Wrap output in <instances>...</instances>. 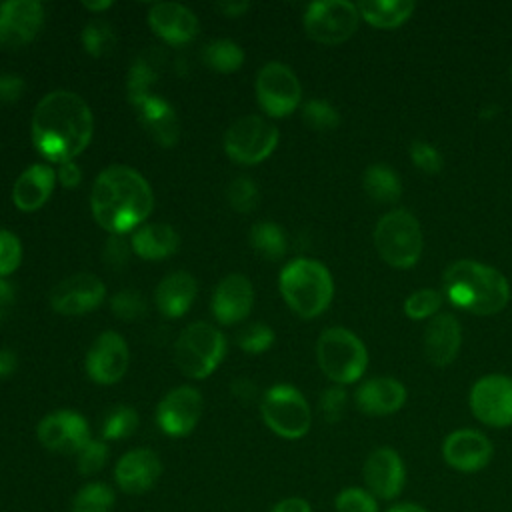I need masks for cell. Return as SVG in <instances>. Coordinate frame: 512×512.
<instances>
[{
    "label": "cell",
    "instance_id": "6da1fadb",
    "mask_svg": "<svg viewBox=\"0 0 512 512\" xmlns=\"http://www.w3.org/2000/svg\"><path fill=\"white\" fill-rule=\"evenodd\" d=\"M92 130V110L76 92H48L34 108L32 142L50 162L74 160L90 144Z\"/></svg>",
    "mask_w": 512,
    "mask_h": 512
},
{
    "label": "cell",
    "instance_id": "7a4b0ae2",
    "mask_svg": "<svg viewBox=\"0 0 512 512\" xmlns=\"http://www.w3.org/2000/svg\"><path fill=\"white\" fill-rule=\"evenodd\" d=\"M154 206L146 178L130 166H108L98 174L90 192L96 222L110 234H126L142 226Z\"/></svg>",
    "mask_w": 512,
    "mask_h": 512
},
{
    "label": "cell",
    "instance_id": "3957f363",
    "mask_svg": "<svg viewBox=\"0 0 512 512\" xmlns=\"http://www.w3.org/2000/svg\"><path fill=\"white\" fill-rule=\"evenodd\" d=\"M448 302L472 314L490 316L500 312L510 300V284L506 276L476 260H456L442 276Z\"/></svg>",
    "mask_w": 512,
    "mask_h": 512
},
{
    "label": "cell",
    "instance_id": "277c9868",
    "mask_svg": "<svg viewBox=\"0 0 512 512\" xmlns=\"http://www.w3.org/2000/svg\"><path fill=\"white\" fill-rule=\"evenodd\" d=\"M284 302L300 318H316L322 314L334 296V280L328 268L310 258L288 262L278 278Z\"/></svg>",
    "mask_w": 512,
    "mask_h": 512
},
{
    "label": "cell",
    "instance_id": "5b68a950",
    "mask_svg": "<svg viewBox=\"0 0 512 512\" xmlns=\"http://www.w3.org/2000/svg\"><path fill=\"white\" fill-rule=\"evenodd\" d=\"M316 358L320 370L338 386L358 382L368 366V350L364 342L346 328H326L316 342Z\"/></svg>",
    "mask_w": 512,
    "mask_h": 512
},
{
    "label": "cell",
    "instance_id": "8992f818",
    "mask_svg": "<svg viewBox=\"0 0 512 512\" xmlns=\"http://www.w3.org/2000/svg\"><path fill=\"white\" fill-rule=\"evenodd\" d=\"M374 246L392 268H412L420 260L424 246L418 218L402 208L386 212L376 222Z\"/></svg>",
    "mask_w": 512,
    "mask_h": 512
},
{
    "label": "cell",
    "instance_id": "52a82bcc",
    "mask_svg": "<svg viewBox=\"0 0 512 512\" xmlns=\"http://www.w3.org/2000/svg\"><path fill=\"white\" fill-rule=\"evenodd\" d=\"M224 352V334L208 322H194L186 326L174 344V360L180 372L194 380L210 376L222 362Z\"/></svg>",
    "mask_w": 512,
    "mask_h": 512
},
{
    "label": "cell",
    "instance_id": "ba28073f",
    "mask_svg": "<svg viewBox=\"0 0 512 512\" xmlns=\"http://www.w3.org/2000/svg\"><path fill=\"white\" fill-rule=\"evenodd\" d=\"M264 424L280 438L298 440L308 434L312 424L310 406L300 390L290 384H274L260 402Z\"/></svg>",
    "mask_w": 512,
    "mask_h": 512
},
{
    "label": "cell",
    "instance_id": "9c48e42d",
    "mask_svg": "<svg viewBox=\"0 0 512 512\" xmlns=\"http://www.w3.org/2000/svg\"><path fill=\"white\" fill-rule=\"evenodd\" d=\"M278 128L262 116L248 114L232 122L224 134V150L238 164H258L266 160L278 144Z\"/></svg>",
    "mask_w": 512,
    "mask_h": 512
},
{
    "label": "cell",
    "instance_id": "30bf717a",
    "mask_svg": "<svg viewBox=\"0 0 512 512\" xmlns=\"http://www.w3.org/2000/svg\"><path fill=\"white\" fill-rule=\"evenodd\" d=\"M358 6L348 0H318L304 12L306 34L320 44L346 42L358 28Z\"/></svg>",
    "mask_w": 512,
    "mask_h": 512
},
{
    "label": "cell",
    "instance_id": "8fae6325",
    "mask_svg": "<svg viewBox=\"0 0 512 512\" xmlns=\"http://www.w3.org/2000/svg\"><path fill=\"white\" fill-rule=\"evenodd\" d=\"M256 98L260 108L272 118L292 114L302 98L298 76L282 62H268L256 76Z\"/></svg>",
    "mask_w": 512,
    "mask_h": 512
},
{
    "label": "cell",
    "instance_id": "7c38bea8",
    "mask_svg": "<svg viewBox=\"0 0 512 512\" xmlns=\"http://www.w3.org/2000/svg\"><path fill=\"white\" fill-rule=\"evenodd\" d=\"M470 410L490 428L512 426V378L504 374H486L470 390Z\"/></svg>",
    "mask_w": 512,
    "mask_h": 512
},
{
    "label": "cell",
    "instance_id": "4fadbf2b",
    "mask_svg": "<svg viewBox=\"0 0 512 512\" xmlns=\"http://www.w3.org/2000/svg\"><path fill=\"white\" fill-rule=\"evenodd\" d=\"M40 444L56 454H78L90 438L86 418L74 410H54L46 414L36 428Z\"/></svg>",
    "mask_w": 512,
    "mask_h": 512
},
{
    "label": "cell",
    "instance_id": "5bb4252c",
    "mask_svg": "<svg viewBox=\"0 0 512 512\" xmlns=\"http://www.w3.org/2000/svg\"><path fill=\"white\" fill-rule=\"evenodd\" d=\"M362 478L364 488L376 500H394L402 494L406 484L404 460L394 448L380 446L364 460Z\"/></svg>",
    "mask_w": 512,
    "mask_h": 512
},
{
    "label": "cell",
    "instance_id": "9a60e30c",
    "mask_svg": "<svg viewBox=\"0 0 512 512\" xmlns=\"http://www.w3.org/2000/svg\"><path fill=\"white\" fill-rule=\"evenodd\" d=\"M494 456V446L476 428H458L442 442V460L456 472L474 474L484 470Z\"/></svg>",
    "mask_w": 512,
    "mask_h": 512
},
{
    "label": "cell",
    "instance_id": "2e32d148",
    "mask_svg": "<svg viewBox=\"0 0 512 512\" xmlns=\"http://www.w3.org/2000/svg\"><path fill=\"white\" fill-rule=\"evenodd\" d=\"M202 414V396L192 386H178L170 390L156 408V422L160 430L172 438L188 436Z\"/></svg>",
    "mask_w": 512,
    "mask_h": 512
},
{
    "label": "cell",
    "instance_id": "e0dca14e",
    "mask_svg": "<svg viewBox=\"0 0 512 512\" xmlns=\"http://www.w3.org/2000/svg\"><path fill=\"white\" fill-rule=\"evenodd\" d=\"M106 296L104 282L88 272H80L58 282L50 294V306L58 314L78 316L102 304Z\"/></svg>",
    "mask_w": 512,
    "mask_h": 512
},
{
    "label": "cell",
    "instance_id": "ac0fdd59",
    "mask_svg": "<svg viewBox=\"0 0 512 512\" xmlns=\"http://www.w3.org/2000/svg\"><path fill=\"white\" fill-rule=\"evenodd\" d=\"M44 24V6L34 0L0 4V48H18L32 42Z\"/></svg>",
    "mask_w": 512,
    "mask_h": 512
},
{
    "label": "cell",
    "instance_id": "d6986e66",
    "mask_svg": "<svg viewBox=\"0 0 512 512\" xmlns=\"http://www.w3.org/2000/svg\"><path fill=\"white\" fill-rule=\"evenodd\" d=\"M128 360L130 354L124 338L114 330H106L92 342L86 354V374L96 384L108 386L124 376Z\"/></svg>",
    "mask_w": 512,
    "mask_h": 512
},
{
    "label": "cell",
    "instance_id": "ffe728a7",
    "mask_svg": "<svg viewBox=\"0 0 512 512\" xmlns=\"http://www.w3.org/2000/svg\"><path fill=\"white\" fill-rule=\"evenodd\" d=\"M162 474V462L148 448L128 450L114 468V480L124 494H144L156 486Z\"/></svg>",
    "mask_w": 512,
    "mask_h": 512
},
{
    "label": "cell",
    "instance_id": "44dd1931",
    "mask_svg": "<svg viewBox=\"0 0 512 512\" xmlns=\"http://www.w3.org/2000/svg\"><path fill=\"white\" fill-rule=\"evenodd\" d=\"M148 24L158 38L172 46L188 44L198 34V18L190 8L178 2L152 4Z\"/></svg>",
    "mask_w": 512,
    "mask_h": 512
},
{
    "label": "cell",
    "instance_id": "7402d4cb",
    "mask_svg": "<svg viewBox=\"0 0 512 512\" xmlns=\"http://www.w3.org/2000/svg\"><path fill=\"white\" fill-rule=\"evenodd\" d=\"M254 304L252 282L244 274L224 276L212 294V314L220 324L242 322Z\"/></svg>",
    "mask_w": 512,
    "mask_h": 512
},
{
    "label": "cell",
    "instance_id": "603a6c76",
    "mask_svg": "<svg viewBox=\"0 0 512 512\" xmlns=\"http://www.w3.org/2000/svg\"><path fill=\"white\" fill-rule=\"evenodd\" d=\"M462 346V326L454 314H436L424 330V356L436 366H448Z\"/></svg>",
    "mask_w": 512,
    "mask_h": 512
},
{
    "label": "cell",
    "instance_id": "cb8c5ba5",
    "mask_svg": "<svg viewBox=\"0 0 512 512\" xmlns=\"http://www.w3.org/2000/svg\"><path fill=\"white\" fill-rule=\"evenodd\" d=\"M354 402L362 414L388 416L404 406L406 388L400 380L390 376L368 378L358 386Z\"/></svg>",
    "mask_w": 512,
    "mask_h": 512
},
{
    "label": "cell",
    "instance_id": "d4e9b609",
    "mask_svg": "<svg viewBox=\"0 0 512 512\" xmlns=\"http://www.w3.org/2000/svg\"><path fill=\"white\" fill-rule=\"evenodd\" d=\"M56 182V172L48 164H32L26 168L12 190V200L18 210L34 212L50 198Z\"/></svg>",
    "mask_w": 512,
    "mask_h": 512
},
{
    "label": "cell",
    "instance_id": "484cf974",
    "mask_svg": "<svg viewBox=\"0 0 512 512\" xmlns=\"http://www.w3.org/2000/svg\"><path fill=\"white\" fill-rule=\"evenodd\" d=\"M136 108H138V118L142 126L160 146L176 144L180 128H178L176 112L170 102H166L162 96L150 94L140 104H136Z\"/></svg>",
    "mask_w": 512,
    "mask_h": 512
},
{
    "label": "cell",
    "instance_id": "4316f807",
    "mask_svg": "<svg viewBox=\"0 0 512 512\" xmlns=\"http://www.w3.org/2000/svg\"><path fill=\"white\" fill-rule=\"evenodd\" d=\"M196 280L192 274L178 270L162 278V282L156 286V306L158 310L168 318H178L186 314L196 298Z\"/></svg>",
    "mask_w": 512,
    "mask_h": 512
},
{
    "label": "cell",
    "instance_id": "83f0119b",
    "mask_svg": "<svg viewBox=\"0 0 512 512\" xmlns=\"http://www.w3.org/2000/svg\"><path fill=\"white\" fill-rule=\"evenodd\" d=\"M180 238L170 224L152 222L142 224L132 234V250L142 260H166L178 250Z\"/></svg>",
    "mask_w": 512,
    "mask_h": 512
},
{
    "label": "cell",
    "instance_id": "f1b7e54d",
    "mask_svg": "<svg viewBox=\"0 0 512 512\" xmlns=\"http://www.w3.org/2000/svg\"><path fill=\"white\" fill-rule=\"evenodd\" d=\"M358 6L360 18H364L370 26L374 28H398L400 24H404L416 4L412 0H364Z\"/></svg>",
    "mask_w": 512,
    "mask_h": 512
},
{
    "label": "cell",
    "instance_id": "f546056e",
    "mask_svg": "<svg viewBox=\"0 0 512 512\" xmlns=\"http://www.w3.org/2000/svg\"><path fill=\"white\" fill-rule=\"evenodd\" d=\"M364 192L378 204H394L402 196V182L386 164H372L362 174Z\"/></svg>",
    "mask_w": 512,
    "mask_h": 512
},
{
    "label": "cell",
    "instance_id": "4dcf8cb0",
    "mask_svg": "<svg viewBox=\"0 0 512 512\" xmlns=\"http://www.w3.org/2000/svg\"><path fill=\"white\" fill-rule=\"evenodd\" d=\"M248 240L252 248L266 260H280L288 250L284 230L272 220H260L250 228Z\"/></svg>",
    "mask_w": 512,
    "mask_h": 512
},
{
    "label": "cell",
    "instance_id": "1f68e13d",
    "mask_svg": "<svg viewBox=\"0 0 512 512\" xmlns=\"http://www.w3.org/2000/svg\"><path fill=\"white\" fill-rule=\"evenodd\" d=\"M202 60L208 68L222 72V74H230L242 66L244 52L232 40H212L204 46Z\"/></svg>",
    "mask_w": 512,
    "mask_h": 512
},
{
    "label": "cell",
    "instance_id": "d6a6232c",
    "mask_svg": "<svg viewBox=\"0 0 512 512\" xmlns=\"http://www.w3.org/2000/svg\"><path fill=\"white\" fill-rule=\"evenodd\" d=\"M116 494L104 482L84 484L70 502L72 512H110L114 508Z\"/></svg>",
    "mask_w": 512,
    "mask_h": 512
},
{
    "label": "cell",
    "instance_id": "836d02e7",
    "mask_svg": "<svg viewBox=\"0 0 512 512\" xmlns=\"http://www.w3.org/2000/svg\"><path fill=\"white\" fill-rule=\"evenodd\" d=\"M156 78H158L156 60H150L148 56H140L138 60H134L128 72V98L134 106L152 94L150 88L156 82Z\"/></svg>",
    "mask_w": 512,
    "mask_h": 512
},
{
    "label": "cell",
    "instance_id": "e575fe53",
    "mask_svg": "<svg viewBox=\"0 0 512 512\" xmlns=\"http://www.w3.org/2000/svg\"><path fill=\"white\" fill-rule=\"evenodd\" d=\"M138 412L130 406H114L106 412L102 422V436L106 440H122L136 432Z\"/></svg>",
    "mask_w": 512,
    "mask_h": 512
},
{
    "label": "cell",
    "instance_id": "d590c367",
    "mask_svg": "<svg viewBox=\"0 0 512 512\" xmlns=\"http://www.w3.org/2000/svg\"><path fill=\"white\" fill-rule=\"evenodd\" d=\"M116 44V34L112 30V26L104 20H92L84 26L82 30V46L84 50L94 56V58H102L108 52H112Z\"/></svg>",
    "mask_w": 512,
    "mask_h": 512
},
{
    "label": "cell",
    "instance_id": "8d00e7d4",
    "mask_svg": "<svg viewBox=\"0 0 512 512\" xmlns=\"http://www.w3.org/2000/svg\"><path fill=\"white\" fill-rule=\"evenodd\" d=\"M336 512H380L378 500L362 486H346L334 498Z\"/></svg>",
    "mask_w": 512,
    "mask_h": 512
},
{
    "label": "cell",
    "instance_id": "74e56055",
    "mask_svg": "<svg viewBox=\"0 0 512 512\" xmlns=\"http://www.w3.org/2000/svg\"><path fill=\"white\" fill-rule=\"evenodd\" d=\"M302 120L308 128L318 132L334 130L340 124L338 110L326 100H308L302 106Z\"/></svg>",
    "mask_w": 512,
    "mask_h": 512
},
{
    "label": "cell",
    "instance_id": "f35d334b",
    "mask_svg": "<svg viewBox=\"0 0 512 512\" xmlns=\"http://www.w3.org/2000/svg\"><path fill=\"white\" fill-rule=\"evenodd\" d=\"M442 306V294L432 288H422L412 292L404 302V312L412 320H424L438 312Z\"/></svg>",
    "mask_w": 512,
    "mask_h": 512
},
{
    "label": "cell",
    "instance_id": "ab89813d",
    "mask_svg": "<svg viewBox=\"0 0 512 512\" xmlns=\"http://www.w3.org/2000/svg\"><path fill=\"white\" fill-rule=\"evenodd\" d=\"M226 198L228 204L236 210V212H252L258 204V188L256 184L248 178V176H236L226 190Z\"/></svg>",
    "mask_w": 512,
    "mask_h": 512
},
{
    "label": "cell",
    "instance_id": "60d3db41",
    "mask_svg": "<svg viewBox=\"0 0 512 512\" xmlns=\"http://www.w3.org/2000/svg\"><path fill=\"white\" fill-rule=\"evenodd\" d=\"M108 454H110V450H108L104 440H88L84 444V448L76 454L78 472L84 474V476L98 474L106 466Z\"/></svg>",
    "mask_w": 512,
    "mask_h": 512
},
{
    "label": "cell",
    "instance_id": "b9f144b4",
    "mask_svg": "<svg viewBox=\"0 0 512 512\" xmlns=\"http://www.w3.org/2000/svg\"><path fill=\"white\" fill-rule=\"evenodd\" d=\"M410 160L416 168H420L426 174H438L444 166V158L440 154V150L422 138H416L410 142Z\"/></svg>",
    "mask_w": 512,
    "mask_h": 512
},
{
    "label": "cell",
    "instance_id": "7bdbcfd3",
    "mask_svg": "<svg viewBox=\"0 0 512 512\" xmlns=\"http://www.w3.org/2000/svg\"><path fill=\"white\" fill-rule=\"evenodd\" d=\"M110 308L118 318H122L126 322H134L146 314V300L140 292L128 288V290H120L118 294H114Z\"/></svg>",
    "mask_w": 512,
    "mask_h": 512
},
{
    "label": "cell",
    "instance_id": "ee69618b",
    "mask_svg": "<svg viewBox=\"0 0 512 512\" xmlns=\"http://www.w3.org/2000/svg\"><path fill=\"white\" fill-rule=\"evenodd\" d=\"M236 342L248 354H262L274 344V330L266 324L256 322V324H250L248 328H244L238 334Z\"/></svg>",
    "mask_w": 512,
    "mask_h": 512
},
{
    "label": "cell",
    "instance_id": "f6af8a7d",
    "mask_svg": "<svg viewBox=\"0 0 512 512\" xmlns=\"http://www.w3.org/2000/svg\"><path fill=\"white\" fill-rule=\"evenodd\" d=\"M22 262V244L16 234L0 230V278L12 274Z\"/></svg>",
    "mask_w": 512,
    "mask_h": 512
},
{
    "label": "cell",
    "instance_id": "bcb514c9",
    "mask_svg": "<svg viewBox=\"0 0 512 512\" xmlns=\"http://www.w3.org/2000/svg\"><path fill=\"white\" fill-rule=\"evenodd\" d=\"M346 404H348V394L340 386H332V388L324 390L320 396V402H318L324 420L330 424L338 422L344 416Z\"/></svg>",
    "mask_w": 512,
    "mask_h": 512
},
{
    "label": "cell",
    "instance_id": "7dc6e473",
    "mask_svg": "<svg viewBox=\"0 0 512 512\" xmlns=\"http://www.w3.org/2000/svg\"><path fill=\"white\" fill-rule=\"evenodd\" d=\"M132 246L118 234H112L102 246V262L112 270H122L130 260Z\"/></svg>",
    "mask_w": 512,
    "mask_h": 512
},
{
    "label": "cell",
    "instance_id": "c3c4849f",
    "mask_svg": "<svg viewBox=\"0 0 512 512\" xmlns=\"http://www.w3.org/2000/svg\"><path fill=\"white\" fill-rule=\"evenodd\" d=\"M24 92V80L18 74H0V104L16 102Z\"/></svg>",
    "mask_w": 512,
    "mask_h": 512
},
{
    "label": "cell",
    "instance_id": "681fc988",
    "mask_svg": "<svg viewBox=\"0 0 512 512\" xmlns=\"http://www.w3.org/2000/svg\"><path fill=\"white\" fill-rule=\"evenodd\" d=\"M230 392H232L240 402H252V400L256 398L258 388H256L254 380L244 378V376H238V378H234V380L230 382Z\"/></svg>",
    "mask_w": 512,
    "mask_h": 512
},
{
    "label": "cell",
    "instance_id": "f907efd6",
    "mask_svg": "<svg viewBox=\"0 0 512 512\" xmlns=\"http://www.w3.org/2000/svg\"><path fill=\"white\" fill-rule=\"evenodd\" d=\"M56 176H58V180H60V184L64 188H76L80 184V180H82V172H80V168H78V164L74 160L62 162L58 166V174Z\"/></svg>",
    "mask_w": 512,
    "mask_h": 512
},
{
    "label": "cell",
    "instance_id": "816d5d0a",
    "mask_svg": "<svg viewBox=\"0 0 512 512\" xmlns=\"http://www.w3.org/2000/svg\"><path fill=\"white\" fill-rule=\"evenodd\" d=\"M270 512H312V506L308 500L300 496H290L272 506Z\"/></svg>",
    "mask_w": 512,
    "mask_h": 512
},
{
    "label": "cell",
    "instance_id": "f5cc1de1",
    "mask_svg": "<svg viewBox=\"0 0 512 512\" xmlns=\"http://www.w3.org/2000/svg\"><path fill=\"white\" fill-rule=\"evenodd\" d=\"M14 302H16V292H14V286L8 284L6 280L0 278V320H4L12 308H14Z\"/></svg>",
    "mask_w": 512,
    "mask_h": 512
},
{
    "label": "cell",
    "instance_id": "db71d44e",
    "mask_svg": "<svg viewBox=\"0 0 512 512\" xmlns=\"http://www.w3.org/2000/svg\"><path fill=\"white\" fill-rule=\"evenodd\" d=\"M18 366L16 352L10 348H0V378L10 376Z\"/></svg>",
    "mask_w": 512,
    "mask_h": 512
},
{
    "label": "cell",
    "instance_id": "11a10c76",
    "mask_svg": "<svg viewBox=\"0 0 512 512\" xmlns=\"http://www.w3.org/2000/svg\"><path fill=\"white\" fill-rule=\"evenodd\" d=\"M248 2H222V4H216V10H220L224 16H240L244 10H248Z\"/></svg>",
    "mask_w": 512,
    "mask_h": 512
},
{
    "label": "cell",
    "instance_id": "9f6ffc18",
    "mask_svg": "<svg viewBox=\"0 0 512 512\" xmlns=\"http://www.w3.org/2000/svg\"><path fill=\"white\" fill-rule=\"evenodd\" d=\"M386 512H430V510L424 508L422 504H416V502H400V504L390 506Z\"/></svg>",
    "mask_w": 512,
    "mask_h": 512
},
{
    "label": "cell",
    "instance_id": "6f0895ef",
    "mask_svg": "<svg viewBox=\"0 0 512 512\" xmlns=\"http://www.w3.org/2000/svg\"><path fill=\"white\" fill-rule=\"evenodd\" d=\"M82 6H84L86 10H90V12H98V10H106V8H110V6H112V2H108V0H106V2H104V0H102V2H84Z\"/></svg>",
    "mask_w": 512,
    "mask_h": 512
},
{
    "label": "cell",
    "instance_id": "680465c9",
    "mask_svg": "<svg viewBox=\"0 0 512 512\" xmlns=\"http://www.w3.org/2000/svg\"><path fill=\"white\" fill-rule=\"evenodd\" d=\"M510 74H512V68H510Z\"/></svg>",
    "mask_w": 512,
    "mask_h": 512
}]
</instances>
